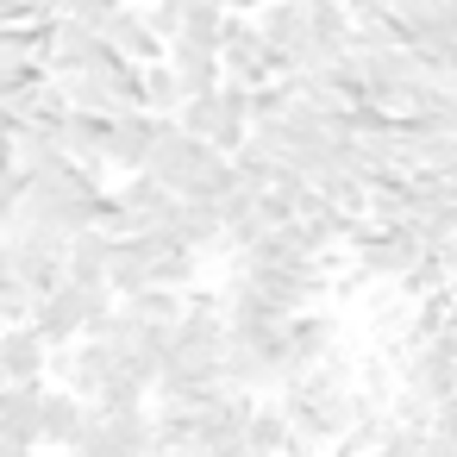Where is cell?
I'll list each match as a JSON object with an SVG mask.
<instances>
[{"label":"cell","instance_id":"9a60e30c","mask_svg":"<svg viewBox=\"0 0 457 457\" xmlns=\"http://www.w3.org/2000/svg\"><path fill=\"white\" fill-rule=\"evenodd\" d=\"M182 76H176V63L170 57H157V63H145V107L151 113H182Z\"/></svg>","mask_w":457,"mask_h":457},{"label":"cell","instance_id":"d4e9b609","mask_svg":"<svg viewBox=\"0 0 457 457\" xmlns=\"http://www.w3.org/2000/svg\"><path fill=\"white\" fill-rule=\"evenodd\" d=\"M0 332H7V320H0Z\"/></svg>","mask_w":457,"mask_h":457},{"label":"cell","instance_id":"e0dca14e","mask_svg":"<svg viewBox=\"0 0 457 457\" xmlns=\"http://www.w3.org/2000/svg\"><path fill=\"white\" fill-rule=\"evenodd\" d=\"M176 120H182L195 138H213V126H220V88H213V95H188Z\"/></svg>","mask_w":457,"mask_h":457},{"label":"cell","instance_id":"6da1fadb","mask_svg":"<svg viewBox=\"0 0 457 457\" xmlns=\"http://www.w3.org/2000/svg\"><path fill=\"white\" fill-rule=\"evenodd\" d=\"M420 257H426V238H420L413 226H382V220H370V232L351 245V263H357L370 282H401Z\"/></svg>","mask_w":457,"mask_h":457},{"label":"cell","instance_id":"7c38bea8","mask_svg":"<svg viewBox=\"0 0 457 457\" xmlns=\"http://www.w3.org/2000/svg\"><path fill=\"white\" fill-rule=\"evenodd\" d=\"M245 438H251L257 457H282V451H288V407H282V395H257Z\"/></svg>","mask_w":457,"mask_h":457},{"label":"cell","instance_id":"9c48e42d","mask_svg":"<svg viewBox=\"0 0 457 457\" xmlns=\"http://www.w3.org/2000/svg\"><path fill=\"white\" fill-rule=\"evenodd\" d=\"M76 163H113L107 157V145H113V113H88V107H76L70 120H63V138H57Z\"/></svg>","mask_w":457,"mask_h":457},{"label":"cell","instance_id":"277c9868","mask_svg":"<svg viewBox=\"0 0 457 457\" xmlns=\"http://www.w3.org/2000/svg\"><path fill=\"white\" fill-rule=\"evenodd\" d=\"M332 351H338V313L332 307H307V313L288 320V363L295 370H313Z\"/></svg>","mask_w":457,"mask_h":457},{"label":"cell","instance_id":"30bf717a","mask_svg":"<svg viewBox=\"0 0 457 457\" xmlns=\"http://www.w3.org/2000/svg\"><path fill=\"white\" fill-rule=\"evenodd\" d=\"M45 388L51 382H7V388H0V426L20 432V438H32V445H45V426H38Z\"/></svg>","mask_w":457,"mask_h":457},{"label":"cell","instance_id":"8fae6325","mask_svg":"<svg viewBox=\"0 0 457 457\" xmlns=\"http://www.w3.org/2000/svg\"><path fill=\"white\" fill-rule=\"evenodd\" d=\"M170 63H176V76H182V95H213L220 82H226V57L220 51H201V45H170Z\"/></svg>","mask_w":457,"mask_h":457},{"label":"cell","instance_id":"2e32d148","mask_svg":"<svg viewBox=\"0 0 457 457\" xmlns=\"http://www.w3.org/2000/svg\"><path fill=\"white\" fill-rule=\"evenodd\" d=\"M70 457H132V451H126V445L113 438V426H107V413L95 407V420H88V432H82V438L70 445Z\"/></svg>","mask_w":457,"mask_h":457},{"label":"cell","instance_id":"3957f363","mask_svg":"<svg viewBox=\"0 0 457 457\" xmlns=\"http://www.w3.org/2000/svg\"><path fill=\"white\" fill-rule=\"evenodd\" d=\"M95 420V401L76 395L70 382H51L45 388V407H38V426H45V451H70Z\"/></svg>","mask_w":457,"mask_h":457},{"label":"cell","instance_id":"5bb4252c","mask_svg":"<svg viewBox=\"0 0 457 457\" xmlns=\"http://www.w3.org/2000/svg\"><path fill=\"white\" fill-rule=\"evenodd\" d=\"M126 307H132L138 320H151V326H170V320H182V313H188V288H170V282H151V288H138V295H126Z\"/></svg>","mask_w":457,"mask_h":457},{"label":"cell","instance_id":"ffe728a7","mask_svg":"<svg viewBox=\"0 0 457 457\" xmlns=\"http://www.w3.org/2000/svg\"><path fill=\"white\" fill-rule=\"evenodd\" d=\"M45 445H32V438H20V432H7L0 426V457H38Z\"/></svg>","mask_w":457,"mask_h":457},{"label":"cell","instance_id":"d6986e66","mask_svg":"<svg viewBox=\"0 0 457 457\" xmlns=\"http://www.w3.org/2000/svg\"><path fill=\"white\" fill-rule=\"evenodd\" d=\"M145 20L157 26V38H176V32H182V20H188V0H151Z\"/></svg>","mask_w":457,"mask_h":457},{"label":"cell","instance_id":"ac0fdd59","mask_svg":"<svg viewBox=\"0 0 457 457\" xmlns=\"http://www.w3.org/2000/svg\"><path fill=\"white\" fill-rule=\"evenodd\" d=\"M426 438H432V432H420V426H395L370 457H426Z\"/></svg>","mask_w":457,"mask_h":457},{"label":"cell","instance_id":"7402d4cb","mask_svg":"<svg viewBox=\"0 0 457 457\" xmlns=\"http://www.w3.org/2000/svg\"><path fill=\"white\" fill-rule=\"evenodd\" d=\"M7 382H13V376H7V363H0V388H7Z\"/></svg>","mask_w":457,"mask_h":457},{"label":"cell","instance_id":"ba28073f","mask_svg":"<svg viewBox=\"0 0 457 457\" xmlns=\"http://www.w3.org/2000/svg\"><path fill=\"white\" fill-rule=\"evenodd\" d=\"M113 195H120V207L132 213V226H157V220L176 207V188H170V182H157L151 170H120Z\"/></svg>","mask_w":457,"mask_h":457},{"label":"cell","instance_id":"603a6c76","mask_svg":"<svg viewBox=\"0 0 457 457\" xmlns=\"http://www.w3.org/2000/svg\"><path fill=\"white\" fill-rule=\"evenodd\" d=\"M38 457H70V451H38Z\"/></svg>","mask_w":457,"mask_h":457},{"label":"cell","instance_id":"4fadbf2b","mask_svg":"<svg viewBox=\"0 0 457 457\" xmlns=\"http://www.w3.org/2000/svg\"><path fill=\"white\" fill-rule=\"evenodd\" d=\"M107 270H113V232H101V226L76 232V245H70V282H107Z\"/></svg>","mask_w":457,"mask_h":457},{"label":"cell","instance_id":"7a4b0ae2","mask_svg":"<svg viewBox=\"0 0 457 457\" xmlns=\"http://www.w3.org/2000/svg\"><path fill=\"white\" fill-rule=\"evenodd\" d=\"M170 120H176V113H151V107H126V113H113V145H107L113 170H145Z\"/></svg>","mask_w":457,"mask_h":457},{"label":"cell","instance_id":"5b68a950","mask_svg":"<svg viewBox=\"0 0 457 457\" xmlns=\"http://www.w3.org/2000/svg\"><path fill=\"white\" fill-rule=\"evenodd\" d=\"M257 26H263V38L301 70V57H307V45H313V13H307V0H270V7L257 13Z\"/></svg>","mask_w":457,"mask_h":457},{"label":"cell","instance_id":"cb8c5ba5","mask_svg":"<svg viewBox=\"0 0 457 457\" xmlns=\"http://www.w3.org/2000/svg\"><path fill=\"white\" fill-rule=\"evenodd\" d=\"M132 7H151V0H132Z\"/></svg>","mask_w":457,"mask_h":457},{"label":"cell","instance_id":"44dd1931","mask_svg":"<svg viewBox=\"0 0 457 457\" xmlns=\"http://www.w3.org/2000/svg\"><path fill=\"white\" fill-rule=\"evenodd\" d=\"M20 126H26V113L13 101H0V138H20Z\"/></svg>","mask_w":457,"mask_h":457},{"label":"cell","instance_id":"52a82bcc","mask_svg":"<svg viewBox=\"0 0 457 457\" xmlns=\"http://www.w3.org/2000/svg\"><path fill=\"white\" fill-rule=\"evenodd\" d=\"M0 363H7L13 382H51V345L38 338L32 320H20V326L0 332Z\"/></svg>","mask_w":457,"mask_h":457},{"label":"cell","instance_id":"8992f818","mask_svg":"<svg viewBox=\"0 0 457 457\" xmlns=\"http://www.w3.org/2000/svg\"><path fill=\"white\" fill-rule=\"evenodd\" d=\"M101 32H107V45H113L120 57H132V63H157V57H170V38H157V26L145 20V7H132V0H126V7H120Z\"/></svg>","mask_w":457,"mask_h":457}]
</instances>
